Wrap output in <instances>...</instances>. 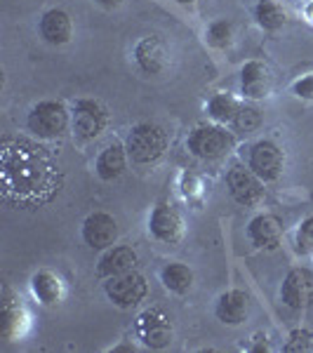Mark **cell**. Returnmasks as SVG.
<instances>
[{"label": "cell", "instance_id": "cell-1", "mask_svg": "<svg viewBox=\"0 0 313 353\" xmlns=\"http://www.w3.org/2000/svg\"><path fill=\"white\" fill-rule=\"evenodd\" d=\"M64 174L57 158L36 141L8 137L0 144V189L19 208H41L59 193Z\"/></svg>", "mask_w": 313, "mask_h": 353}, {"label": "cell", "instance_id": "cell-2", "mask_svg": "<svg viewBox=\"0 0 313 353\" xmlns=\"http://www.w3.org/2000/svg\"><path fill=\"white\" fill-rule=\"evenodd\" d=\"M26 128L38 139H61L68 132V128H71V109L64 101L43 99L31 106V111L26 116Z\"/></svg>", "mask_w": 313, "mask_h": 353}, {"label": "cell", "instance_id": "cell-3", "mask_svg": "<svg viewBox=\"0 0 313 353\" xmlns=\"http://www.w3.org/2000/svg\"><path fill=\"white\" fill-rule=\"evenodd\" d=\"M125 149L134 165H153L168 151V134L156 123H137L125 139Z\"/></svg>", "mask_w": 313, "mask_h": 353}, {"label": "cell", "instance_id": "cell-4", "mask_svg": "<svg viewBox=\"0 0 313 353\" xmlns=\"http://www.w3.org/2000/svg\"><path fill=\"white\" fill-rule=\"evenodd\" d=\"M186 146H189L191 156L201 158V161H219L229 151H233V146H236V132H231L226 125L205 123L191 130Z\"/></svg>", "mask_w": 313, "mask_h": 353}, {"label": "cell", "instance_id": "cell-5", "mask_svg": "<svg viewBox=\"0 0 313 353\" xmlns=\"http://www.w3.org/2000/svg\"><path fill=\"white\" fill-rule=\"evenodd\" d=\"M109 128V111L99 99H76L71 106V130L78 139L92 141Z\"/></svg>", "mask_w": 313, "mask_h": 353}, {"label": "cell", "instance_id": "cell-6", "mask_svg": "<svg viewBox=\"0 0 313 353\" xmlns=\"http://www.w3.org/2000/svg\"><path fill=\"white\" fill-rule=\"evenodd\" d=\"M104 292L111 304L118 306V309H134L149 294V283L139 271H128L121 273V276L106 278Z\"/></svg>", "mask_w": 313, "mask_h": 353}, {"label": "cell", "instance_id": "cell-7", "mask_svg": "<svg viewBox=\"0 0 313 353\" xmlns=\"http://www.w3.org/2000/svg\"><path fill=\"white\" fill-rule=\"evenodd\" d=\"M137 337L141 339V344L149 346L153 351L168 349L174 339L172 318L163 309H158V306L141 311L139 318H137Z\"/></svg>", "mask_w": 313, "mask_h": 353}, {"label": "cell", "instance_id": "cell-8", "mask_svg": "<svg viewBox=\"0 0 313 353\" xmlns=\"http://www.w3.org/2000/svg\"><path fill=\"white\" fill-rule=\"evenodd\" d=\"M248 168L257 176H261L266 184L269 181H278L283 170H285V151L273 139L254 141L248 153Z\"/></svg>", "mask_w": 313, "mask_h": 353}, {"label": "cell", "instance_id": "cell-9", "mask_svg": "<svg viewBox=\"0 0 313 353\" xmlns=\"http://www.w3.org/2000/svg\"><path fill=\"white\" fill-rule=\"evenodd\" d=\"M264 184L266 181L252 172L245 165H233L226 174V189H229L231 198L243 208H254L264 201Z\"/></svg>", "mask_w": 313, "mask_h": 353}, {"label": "cell", "instance_id": "cell-10", "mask_svg": "<svg viewBox=\"0 0 313 353\" xmlns=\"http://www.w3.org/2000/svg\"><path fill=\"white\" fill-rule=\"evenodd\" d=\"M149 233L158 243L177 245L184 238V219H181L179 210L172 203H158L151 210Z\"/></svg>", "mask_w": 313, "mask_h": 353}, {"label": "cell", "instance_id": "cell-11", "mask_svg": "<svg viewBox=\"0 0 313 353\" xmlns=\"http://www.w3.org/2000/svg\"><path fill=\"white\" fill-rule=\"evenodd\" d=\"M241 94L245 99L261 101L273 94V73L266 61L250 59L241 68Z\"/></svg>", "mask_w": 313, "mask_h": 353}, {"label": "cell", "instance_id": "cell-12", "mask_svg": "<svg viewBox=\"0 0 313 353\" xmlns=\"http://www.w3.org/2000/svg\"><path fill=\"white\" fill-rule=\"evenodd\" d=\"M281 299L287 309L304 311L313 304V271L292 269L281 285Z\"/></svg>", "mask_w": 313, "mask_h": 353}, {"label": "cell", "instance_id": "cell-13", "mask_svg": "<svg viewBox=\"0 0 313 353\" xmlns=\"http://www.w3.org/2000/svg\"><path fill=\"white\" fill-rule=\"evenodd\" d=\"M26 311L21 299L12 292V288H3V299H0V337L5 341H14L24 337L26 330Z\"/></svg>", "mask_w": 313, "mask_h": 353}, {"label": "cell", "instance_id": "cell-14", "mask_svg": "<svg viewBox=\"0 0 313 353\" xmlns=\"http://www.w3.org/2000/svg\"><path fill=\"white\" fill-rule=\"evenodd\" d=\"M121 229L109 212H92L83 221V241L92 250H109L116 245Z\"/></svg>", "mask_w": 313, "mask_h": 353}, {"label": "cell", "instance_id": "cell-15", "mask_svg": "<svg viewBox=\"0 0 313 353\" xmlns=\"http://www.w3.org/2000/svg\"><path fill=\"white\" fill-rule=\"evenodd\" d=\"M134 61L146 76H163L170 68V54L158 36H146L134 45Z\"/></svg>", "mask_w": 313, "mask_h": 353}, {"label": "cell", "instance_id": "cell-16", "mask_svg": "<svg viewBox=\"0 0 313 353\" xmlns=\"http://www.w3.org/2000/svg\"><path fill=\"white\" fill-rule=\"evenodd\" d=\"M38 33L48 45H54V48H61V45H68L73 38V19L66 10L61 8H52L48 12H43L41 21H38Z\"/></svg>", "mask_w": 313, "mask_h": 353}, {"label": "cell", "instance_id": "cell-17", "mask_svg": "<svg viewBox=\"0 0 313 353\" xmlns=\"http://www.w3.org/2000/svg\"><path fill=\"white\" fill-rule=\"evenodd\" d=\"M248 238L257 250H276L283 241V221L276 214H257L248 224Z\"/></svg>", "mask_w": 313, "mask_h": 353}, {"label": "cell", "instance_id": "cell-18", "mask_svg": "<svg viewBox=\"0 0 313 353\" xmlns=\"http://www.w3.org/2000/svg\"><path fill=\"white\" fill-rule=\"evenodd\" d=\"M128 163H130V156L123 141H111V144L104 146V149L99 151V156H97L94 172L101 181H116L125 174Z\"/></svg>", "mask_w": 313, "mask_h": 353}, {"label": "cell", "instance_id": "cell-19", "mask_svg": "<svg viewBox=\"0 0 313 353\" xmlns=\"http://www.w3.org/2000/svg\"><path fill=\"white\" fill-rule=\"evenodd\" d=\"M214 316L224 325H243L250 316V294L243 290H226L214 304Z\"/></svg>", "mask_w": 313, "mask_h": 353}, {"label": "cell", "instance_id": "cell-20", "mask_svg": "<svg viewBox=\"0 0 313 353\" xmlns=\"http://www.w3.org/2000/svg\"><path fill=\"white\" fill-rule=\"evenodd\" d=\"M137 261H139V257H137L134 248H130V245H113V248L104 250V254H101L99 264H97V276L106 281V278L134 271Z\"/></svg>", "mask_w": 313, "mask_h": 353}, {"label": "cell", "instance_id": "cell-21", "mask_svg": "<svg viewBox=\"0 0 313 353\" xmlns=\"http://www.w3.org/2000/svg\"><path fill=\"white\" fill-rule=\"evenodd\" d=\"M31 292L33 297L41 301L43 306H57L61 299H64V283L57 273L41 269L31 276Z\"/></svg>", "mask_w": 313, "mask_h": 353}, {"label": "cell", "instance_id": "cell-22", "mask_svg": "<svg viewBox=\"0 0 313 353\" xmlns=\"http://www.w3.org/2000/svg\"><path fill=\"white\" fill-rule=\"evenodd\" d=\"M241 106H243L241 99H236V97L229 92H219L208 101V116L212 123L231 128L238 116V111H241Z\"/></svg>", "mask_w": 313, "mask_h": 353}, {"label": "cell", "instance_id": "cell-23", "mask_svg": "<svg viewBox=\"0 0 313 353\" xmlns=\"http://www.w3.org/2000/svg\"><path fill=\"white\" fill-rule=\"evenodd\" d=\"M161 283L174 294H186L193 288V271L181 261H170L161 269Z\"/></svg>", "mask_w": 313, "mask_h": 353}, {"label": "cell", "instance_id": "cell-24", "mask_svg": "<svg viewBox=\"0 0 313 353\" xmlns=\"http://www.w3.org/2000/svg\"><path fill=\"white\" fill-rule=\"evenodd\" d=\"M254 19H257V24L264 31H278V28L285 26L287 14L276 0H259L254 5Z\"/></svg>", "mask_w": 313, "mask_h": 353}, {"label": "cell", "instance_id": "cell-25", "mask_svg": "<svg viewBox=\"0 0 313 353\" xmlns=\"http://www.w3.org/2000/svg\"><path fill=\"white\" fill-rule=\"evenodd\" d=\"M205 41L214 50H229L233 45V24L229 19H217L208 26Z\"/></svg>", "mask_w": 313, "mask_h": 353}, {"label": "cell", "instance_id": "cell-26", "mask_svg": "<svg viewBox=\"0 0 313 353\" xmlns=\"http://www.w3.org/2000/svg\"><path fill=\"white\" fill-rule=\"evenodd\" d=\"M259 125H261L259 109H257V106L245 104V101H243V106H241V111H238V116H236V121H233L231 130H233V132H254Z\"/></svg>", "mask_w": 313, "mask_h": 353}, {"label": "cell", "instance_id": "cell-27", "mask_svg": "<svg viewBox=\"0 0 313 353\" xmlns=\"http://www.w3.org/2000/svg\"><path fill=\"white\" fill-rule=\"evenodd\" d=\"M285 353H306V351H313V332L306 327H297L287 334V341L283 346Z\"/></svg>", "mask_w": 313, "mask_h": 353}, {"label": "cell", "instance_id": "cell-28", "mask_svg": "<svg viewBox=\"0 0 313 353\" xmlns=\"http://www.w3.org/2000/svg\"><path fill=\"white\" fill-rule=\"evenodd\" d=\"M294 245H297L299 254H311L313 252V214L299 224L297 236H294Z\"/></svg>", "mask_w": 313, "mask_h": 353}, {"label": "cell", "instance_id": "cell-29", "mask_svg": "<svg viewBox=\"0 0 313 353\" xmlns=\"http://www.w3.org/2000/svg\"><path fill=\"white\" fill-rule=\"evenodd\" d=\"M292 94L297 99L313 101V73H306V76H301L292 83Z\"/></svg>", "mask_w": 313, "mask_h": 353}, {"label": "cell", "instance_id": "cell-30", "mask_svg": "<svg viewBox=\"0 0 313 353\" xmlns=\"http://www.w3.org/2000/svg\"><path fill=\"white\" fill-rule=\"evenodd\" d=\"M94 3L104 10H118L123 5V0H94Z\"/></svg>", "mask_w": 313, "mask_h": 353}, {"label": "cell", "instance_id": "cell-31", "mask_svg": "<svg viewBox=\"0 0 313 353\" xmlns=\"http://www.w3.org/2000/svg\"><path fill=\"white\" fill-rule=\"evenodd\" d=\"M250 351H269V341H266V334H259V344L250 346Z\"/></svg>", "mask_w": 313, "mask_h": 353}, {"label": "cell", "instance_id": "cell-32", "mask_svg": "<svg viewBox=\"0 0 313 353\" xmlns=\"http://www.w3.org/2000/svg\"><path fill=\"white\" fill-rule=\"evenodd\" d=\"M304 14H306V19H309L311 24H313V0H311L309 5H306V8H304Z\"/></svg>", "mask_w": 313, "mask_h": 353}, {"label": "cell", "instance_id": "cell-33", "mask_svg": "<svg viewBox=\"0 0 313 353\" xmlns=\"http://www.w3.org/2000/svg\"><path fill=\"white\" fill-rule=\"evenodd\" d=\"M177 5H181V8H193L196 5V0H174Z\"/></svg>", "mask_w": 313, "mask_h": 353}]
</instances>
